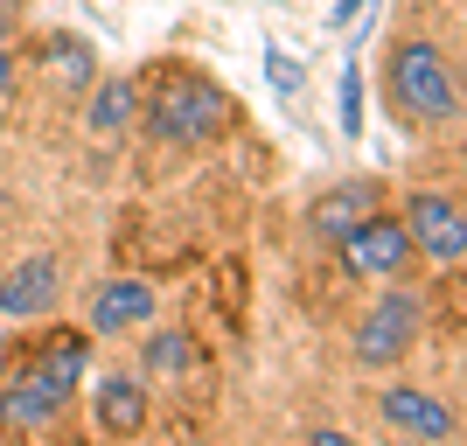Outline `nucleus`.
Here are the masks:
<instances>
[{
  "instance_id": "obj_3",
  "label": "nucleus",
  "mask_w": 467,
  "mask_h": 446,
  "mask_svg": "<svg viewBox=\"0 0 467 446\" xmlns=\"http://www.w3.org/2000/svg\"><path fill=\"white\" fill-rule=\"evenodd\" d=\"M419 335H426V300L405 286H390L384 300H370L363 307V321H356V363L363 369H390V363H405L411 349H419Z\"/></svg>"
},
{
  "instance_id": "obj_9",
  "label": "nucleus",
  "mask_w": 467,
  "mask_h": 446,
  "mask_svg": "<svg viewBox=\"0 0 467 446\" xmlns=\"http://www.w3.org/2000/svg\"><path fill=\"white\" fill-rule=\"evenodd\" d=\"M91 419H98L105 440H133V432L147 426V384L126 377V369L98 377V384H91Z\"/></svg>"
},
{
  "instance_id": "obj_1",
  "label": "nucleus",
  "mask_w": 467,
  "mask_h": 446,
  "mask_svg": "<svg viewBox=\"0 0 467 446\" xmlns=\"http://www.w3.org/2000/svg\"><path fill=\"white\" fill-rule=\"evenodd\" d=\"M140 126L154 140H168V147H210V140L231 133V91L210 78H195V70H161L154 91H147V105H140Z\"/></svg>"
},
{
  "instance_id": "obj_10",
  "label": "nucleus",
  "mask_w": 467,
  "mask_h": 446,
  "mask_svg": "<svg viewBox=\"0 0 467 446\" xmlns=\"http://www.w3.org/2000/svg\"><path fill=\"white\" fill-rule=\"evenodd\" d=\"M384 210V189H377L370 175H356V182H335L321 202H314V231L321 237H349L363 216H377Z\"/></svg>"
},
{
  "instance_id": "obj_18",
  "label": "nucleus",
  "mask_w": 467,
  "mask_h": 446,
  "mask_svg": "<svg viewBox=\"0 0 467 446\" xmlns=\"http://www.w3.org/2000/svg\"><path fill=\"white\" fill-rule=\"evenodd\" d=\"M7 84H15V49L0 42V91H7Z\"/></svg>"
},
{
  "instance_id": "obj_8",
  "label": "nucleus",
  "mask_w": 467,
  "mask_h": 446,
  "mask_svg": "<svg viewBox=\"0 0 467 446\" xmlns=\"http://www.w3.org/2000/svg\"><path fill=\"white\" fill-rule=\"evenodd\" d=\"M377 419L411 432V440H453V432H461L453 405H440V398H426V390H411V384H390L384 398H377Z\"/></svg>"
},
{
  "instance_id": "obj_2",
  "label": "nucleus",
  "mask_w": 467,
  "mask_h": 446,
  "mask_svg": "<svg viewBox=\"0 0 467 446\" xmlns=\"http://www.w3.org/2000/svg\"><path fill=\"white\" fill-rule=\"evenodd\" d=\"M390 98H398V112L419 119V126H453V119H461V78H453V63L440 57V42L405 36L390 49Z\"/></svg>"
},
{
  "instance_id": "obj_11",
  "label": "nucleus",
  "mask_w": 467,
  "mask_h": 446,
  "mask_svg": "<svg viewBox=\"0 0 467 446\" xmlns=\"http://www.w3.org/2000/svg\"><path fill=\"white\" fill-rule=\"evenodd\" d=\"M154 321V293L140 279H105L91 293V335H119V328H147Z\"/></svg>"
},
{
  "instance_id": "obj_17",
  "label": "nucleus",
  "mask_w": 467,
  "mask_h": 446,
  "mask_svg": "<svg viewBox=\"0 0 467 446\" xmlns=\"http://www.w3.org/2000/svg\"><path fill=\"white\" fill-rule=\"evenodd\" d=\"M363 7H370V0H335V7H328V21H335V28H342V21H356V15H363Z\"/></svg>"
},
{
  "instance_id": "obj_7",
  "label": "nucleus",
  "mask_w": 467,
  "mask_h": 446,
  "mask_svg": "<svg viewBox=\"0 0 467 446\" xmlns=\"http://www.w3.org/2000/svg\"><path fill=\"white\" fill-rule=\"evenodd\" d=\"M57 293H63V265L49 252H36V258H21V265L0 279V314H7V321L49 314V307H57Z\"/></svg>"
},
{
  "instance_id": "obj_5",
  "label": "nucleus",
  "mask_w": 467,
  "mask_h": 446,
  "mask_svg": "<svg viewBox=\"0 0 467 446\" xmlns=\"http://www.w3.org/2000/svg\"><path fill=\"white\" fill-rule=\"evenodd\" d=\"M335 252H342V272H349V279H405L411 272V237L390 210L363 216L349 237H335Z\"/></svg>"
},
{
  "instance_id": "obj_12",
  "label": "nucleus",
  "mask_w": 467,
  "mask_h": 446,
  "mask_svg": "<svg viewBox=\"0 0 467 446\" xmlns=\"http://www.w3.org/2000/svg\"><path fill=\"white\" fill-rule=\"evenodd\" d=\"M36 63H42V78L63 84V91H84V84L98 78V57H91V42H84V36H49L36 49Z\"/></svg>"
},
{
  "instance_id": "obj_6",
  "label": "nucleus",
  "mask_w": 467,
  "mask_h": 446,
  "mask_svg": "<svg viewBox=\"0 0 467 446\" xmlns=\"http://www.w3.org/2000/svg\"><path fill=\"white\" fill-rule=\"evenodd\" d=\"M63 411H70V384H57L49 369H15L7 377V390H0V426L7 432H42V426H57Z\"/></svg>"
},
{
  "instance_id": "obj_16",
  "label": "nucleus",
  "mask_w": 467,
  "mask_h": 446,
  "mask_svg": "<svg viewBox=\"0 0 467 446\" xmlns=\"http://www.w3.org/2000/svg\"><path fill=\"white\" fill-rule=\"evenodd\" d=\"M265 78H273L279 91L293 98V91H300V63H293V57H279V49H273V57H265Z\"/></svg>"
},
{
  "instance_id": "obj_13",
  "label": "nucleus",
  "mask_w": 467,
  "mask_h": 446,
  "mask_svg": "<svg viewBox=\"0 0 467 446\" xmlns=\"http://www.w3.org/2000/svg\"><path fill=\"white\" fill-rule=\"evenodd\" d=\"M133 112H140V84L133 78H105L91 91V105H84V126H91L98 140H112V133L133 126Z\"/></svg>"
},
{
  "instance_id": "obj_14",
  "label": "nucleus",
  "mask_w": 467,
  "mask_h": 446,
  "mask_svg": "<svg viewBox=\"0 0 467 446\" xmlns=\"http://www.w3.org/2000/svg\"><path fill=\"white\" fill-rule=\"evenodd\" d=\"M147 369H154V377H175V369H189V342H182L175 328H168V335H147Z\"/></svg>"
},
{
  "instance_id": "obj_15",
  "label": "nucleus",
  "mask_w": 467,
  "mask_h": 446,
  "mask_svg": "<svg viewBox=\"0 0 467 446\" xmlns=\"http://www.w3.org/2000/svg\"><path fill=\"white\" fill-rule=\"evenodd\" d=\"M342 133H363V70H342Z\"/></svg>"
},
{
  "instance_id": "obj_19",
  "label": "nucleus",
  "mask_w": 467,
  "mask_h": 446,
  "mask_svg": "<svg viewBox=\"0 0 467 446\" xmlns=\"http://www.w3.org/2000/svg\"><path fill=\"white\" fill-rule=\"evenodd\" d=\"M7 28H15V7H7V0H0V42H7Z\"/></svg>"
},
{
  "instance_id": "obj_4",
  "label": "nucleus",
  "mask_w": 467,
  "mask_h": 446,
  "mask_svg": "<svg viewBox=\"0 0 467 446\" xmlns=\"http://www.w3.org/2000/svg\"><path fill=\"white\" fill-rule=\"evenodd\" d=\"M398 223H405V237H411V258H426V265H440V272L467 265V223H461V202H453V195L419 189Z\"/></svg>"
}]
</instances>
